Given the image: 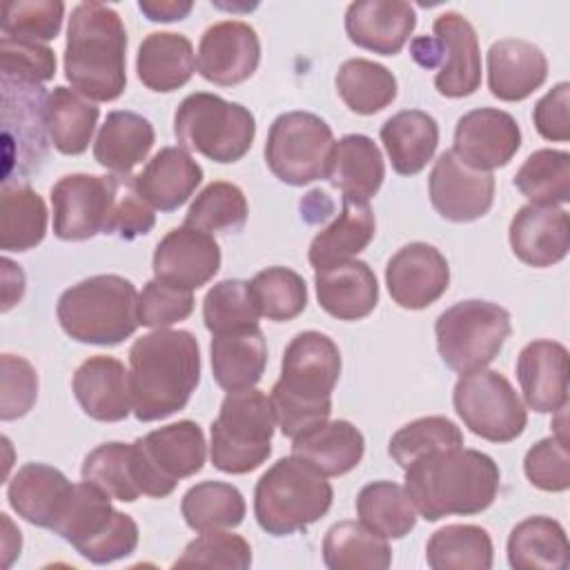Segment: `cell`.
I'll return each mask as SVG.
<instances>
[{
  "label": "cell",
  "mask_w": 570,
  "mask_h": 570,
  "mask_svg": "<svg viewBox=\"0 0 570 570\" xmlns=\"http://www.w3.org/2000/svg\"><path fill=\"white\" fill-rule=\"evenodd\" d=\"M318 305L338 321L365 318L379 303V283L363 261H343L314 276Z\"/></svg>",
  "instance_id": "27"
},
{
  "label": "cell",
  "mask_w": 570,
  "mask_h": 570,
  "mask_svg": "<svg viewBox=\"0 0 570 570\" xmlns=\"http://www.w3.org/2000/svg\"><path fill=\"white\" fill-rule=\"evenodd\" d=\"M249 294L261 316L269 321H292L307 305V285L289 267H267L249 281Z\"/></svg>",
  "instance_id": "47"
},
{
  "label": "cell",
  "mask_w": 570,
  "mask_h": 570,
  "mask_svg": "<svg viewBox=\"0 0 570 570\" xmlns=\"http://www.w3.org/2000/svg\"><path fill=\"white\" fill-rule=\"evenodd\" d=\"M73 483L53 465L27 463L22 465L7 488L9 505L38 528H53L62 508L71 497Z\"/></svg>",
  "instance_id": "28"
},
{
  "label": "cell",
  "mask_w": 570,
  "mask_h": 570,
  "mask_svg": "<svg viewBox=\"0 0 570 570\" xmlns=\"http://www.w3.org/2000/svg\"><path fill=\"white\" fill-rule=\"evenodd\" d=\"M521 147L517 120L494 107H481L456 120L452 154L476 171H492L512 160Z\"/></svg>",
  "instance_id": "16"
},
{
  "label": "cell",
  "mask_w": 570,
  "mask_h": 570,
  "mask_svg": "<svg viewBox=\"0 0 570 570\" xmlns=\"http://www.w3.org/2000/svg\"><path fill=\"white\" fill-rule=\"evenodd\" d=\"M122 176L69 174L51 187L53 234L60 240H87L109 234Z\"/></svg>",
  "instance_id": "14"
},
{
  "label": "cell",
  "mask_w": 570,
  "mask_h": 570,
  "mask_svg": "<svg viewBox=\"0 0 570 570\" xmlns=\"http://www.w3.org/2000/svg\"><path fill=\"white\" fill-rule=\"evenodd\" d=\"M459 445H463V432L454 421L445 416H423L396 430L387 452L405 470L430 452Z\"/></svg>",
  "instance_id": "49"
},
{
  "label": "cell",
  "mask_w": 570,
  "mask_h": 570,
  "mask_svg": "<svg viewBox=\"0 0 570 570\" xmlns=\"http://www.w3.org/2000/svg\"><path fill=\"white\" fill-rule=\"evenodd\" d=\"M258 316L247 281L225 278L205 294L203 321L212 334L258 325Z\"/></svg>",
  "instance_id": "50"
},
{
  "label": "cell",
  "mask_w": 570,
  "mask_h": 570,
  "mask_svg": "<svg viewBox=\"0 0 570 570\" xmlns=\"http://www.w3.org/2000/svg\"><path fill=\"white\" fill-rule=\"evenodd\" d=\"M338 376L341 352L330 336L307 330L289 341L281 363V379L269 394L283 436L294 439L330 419L332 390Z\"/></svg>",
  "instance_id": "3"
},
{
  "label": "cell",
  "mask_w": 570,
  "mask_h": 570,
  "mask_svg": "<svg viewBox=\"0 0 570 570\" xmlns=\"http://www.w3.org/2000/svg\"><path fill=\"white\" fill-rule=\"evenodd\" d=\"M47 96L42 87L20 85L2 80V120L4 131L18 129V169H29L33 163L38 165L47 149V122L45 107Z\"/></svg>",
  "instance_id": "35"
},
{
  "label": "cell",
  "mask_w": 570,
  "mask_h": 570,
  "mask_svg": "<svg viewBox=\"0 0 570 570\" xmlns=\"http://www.w3.org/2000/svg\"><path fill=\"white\" fill-rule=\"evenodd\" d=\"M441 47L434 87L445 98H465L481 85V49L474 27L456 11L441 13L432 24Z\"/></svg>",
  "instance_id": "20"
},
{
  "label": "cell",
  "mask_w": 570,
  "mask_h": 570,
  "mask_svg": "<svg viewBox=\"0 0 570 570\" xmlns=\"http://www.w3.org/2000/svg\"><path fill=\"white\" fill-rule=\"evenodd\" d=\"M151 267L156 281L194 292L218 274L220 247L212 234L183 225L156 245Z\"/></svg>",
  "instance_id": "18"
},
{
  "label": "cell",
  "mask_w": 570,
  "mask_h": 570,
  "mask_svg": "<svg viewBox=\"0 0 570 570\" xmlns=\"http://www.w3.org/2000/svg\"><path fill=\"white\" fill-rule=\"evenodd\" d=\"M131 456L140 494L163 499L180 479L203 470L207 443L198 423L178 421L136 439Z\"/></svg>",
  "instance_id": "11"
},
{
  "label": "cell",
  "mask_w": 570,
  "mask_h": 570,
  "mask_svg": "<svg viewBox=\"0 0 570 570\" xmlns=\"http://www.w3.org/2000/svg\"><path fill=\"white\" fill-rule=\"evenodd\" d=\"M274 407L256 387L227 392L218 416L212 421L209 459L225 474H247L272 454Z\"/></svg>",
  "instance_id": "7"
},
{
  "label": "cell",
  "mask_w": 570,
  "mask_h": 570,
  "mask_svg": "<svg viewBox=\"0 0 570 570\" xmlns=\"http://www.w3.org/2000/svg\"><path fill=\"white\" fill-rule=\"evenodd\" d=\"M385 285L399 307L423 309L445 294L450 267L434 245L410 243L387 261Z\"/></svg>",
  "instance_id": "19"
},
{
  "label": "cell",
  "mask_w": 570,
  "mask_h": 570,
  "mask_svg": "<svg viewBox=\"0 0 570 570\" xmlns=\"http://www.w3.org/2000/svg\"><path fill=\"white\" fill-rule=\"evenodd\" d=\"M323 561L330 570H385L392 563L387 539L361 521H338L323 539Z\"/></svg>",
  "instance_id": "39"
},
{
  "label": "cell",
  "mask_w": 570,
  "mask_h": 570,
  "mask_svg": "<svg viewBox=\"0 0 570 570\" xmlns=\"http://www.w3.org/2000/svg\"><path fill=\"white\" fill-rule=\"evenodd\" d=\"M73 396L94 421L116 423L134 412L131 383L125 365L114 356H89L71 381Z\"/></svg>",
  "instance_id": "24"
},
{
  "label": "cell",
  "mask_w": 570,
  "mask_h": 570,
  "mask_svg": "<svg viewBox=\"0 0 570 570\" xmlns=\"http://www.w3.org/2000/svg\"><path fill=\"white\" fill-rule=\"evenodd\" d=\"M501 472L492 456L472 448H445L405 468V492L425 521L470 517L488 510L499 492Z\"/></svg>",
  "instance_id": "1"
},
{
  "label": "cell",
  "mask_w": 570,
  "mask_h": 570,
  "mask_svg": "<svg viewBox=\"0 0 570 570\" xmlns=\"http://www.w3.org/2000/svg\"><path fill=\"white\" fill-rule=\"evenodd\" d=\"M548 78L546 53L521 38H503L488 49L490 94L505 102L525 100Z\"/></svg>",
  "instance_id": "25"
},
{
  "label": "cell",
  "mask_w": 570,
  "mask_h": 570,
  "mask_svg": "<svg viewBox=\"0 0 570 570\" xmlns=\"http://www.w3.org/2000/svg\"><path fill=\"white\" fill-rule=\"evenodd\" d=\"M432 207L452 223H470L485 216L494 203V176L463 165L452 151H443L428 178Z\"/></svg>",
  "instance_id": "17"
},
{
  "label": "cell",
  "mask_w": 570,
  "mask_h": 570,
  "mask_svg": "<svg viewBox=\"0 0 570 570\" xmlns=\"http://www.w3.org/2000/svg\"><path fill=\"white\" fill-rule=\"evenodd\" d=\"M332 147V127L321 116L309 111H287L269 127L265 163L278 180L303 187L325 178Z\"/></svg>",
  "instance_id": "12"
},
{
  "label": "cell",
  "mask_w": 570,
  "mask_h": 570,
  "mask_svg": "<svg viewBox=\"0 0 570 570\" xmlns=\"http://www.w3.org/2000/svg\"><path fill=\"white\" fill-rule=\"evenodd\" d=\"M154 140V125L145 116L118 109L107 114L105 122L100 125L94 142V158L111 174L127 176L147 158Z\"/></svg>",
  "instance_id": "34"
},
{
  "label": "cell",
  "mask_w": 570,
  "mask_h": 570,
  "mask_svg": "<svg viewBox=\"0 0 570 570\" xmlns=\"http://www.w3.org/2000/svg\"><path fill=\"white\" fill-rule=\"evenodd\" d=\"M452 403L463 425L492 443H510L521 436L528 412L512 383L494 370L461 374L454 385Z\"/></svg>",
  "instance_id": "13"
},
{
  "label": "cell",
  "mask_w": 570,
  "mask_h": 570,
  "mask_svg": "<svg viewBox=\"0 0 570 570\" xmlns=\"http://www.w3.org/2000/svg\"><path fill=\"white\" fill-rule=\"evenodd\" d=\"M127 31L116 9L80 2L71 9L65 42V78L94 102L120 98L127 85Z\"/></svg>",
  "instance_id": "4"
},
{
  "label": "cell",
  "mask_w": 570,
  "mask_h": 570,
  "mask_svg": "<svg viewBox=\"0 0 570 570\" xmlns=\"http://www.w3.org/2000/svg\"><path fill=\"white\" fill-rule=\"evenodd\" d=\"M196 69L194 45L174 31L149 33L136 53L138 80L158 94H169L189 82Z\"/></svg>",
  "instance_id": "33"
},
{
  "label": "cell",
  "mask_w": 570,
  "mask_h": 570,
  "mask_svg": "<svg viewBox=\"0 0 570 570\" xmlns=\"http://www.w3.org/2000/svg\"><path fill=\"white\" fill-rule=\"evenodd\" d=\"M194 312V294L160 281L145 283L138 294V321L145 327H169L178 321H185Z\"/></svg>",
  "instance_id": "55"
},
{
  "label": "cell",
  "mask_w": 570,
  "mask_h": 570,
  "mask_svg": "<svg viewBox=\"0 0 570 570\" xmlns=\"http://www.w3.org/2000/svg\"><path fill=\"white\" fill-rule=\"evenodd\" d=\"M410 53L423 69H439L441 65V47L434 36L414 38L410 45Z\"/></svg>",
  "instance_id": "60"
},
{
  "label": "cell",
  "mask_w": 570,
  "mask_h": 570,
  "mask_svg": "<svg viewBox=\"0 0 570 570\" xmlns=\"http://www.w3.org/2000/svg\"><path fill=\"white\" fill-rule=\"evenodd\" d=\"M82 479L98 485L111 499L122 503H134L140 497L131 445L120 441H109L91 450L82 461Z\"/></svg>",
  "instance_id": "48"
},
{
  "label": "cell",
  "mask_w": 570,
  "mask_h": 570,
  "mask_svg": "<svg viewBox=\"0 0 570 570\" xmlns=\"http://www.w3.org/2000/svg\"><path fill=\"white\" fill-rule=\"evenodd\" d=\"M425 559L432 570H490L494 548L481 525L452 523L430 537Z\"/></svg>",
  "instance_id": "41"
},
{
  "label": "cell",
  "mask_w": 570,
  "mask_h": 570,
  "mask_svg": "<svg viewBox=\"0 0 570 570\" xmlns=\"http://www.w3.org/2000/svg\"><path fill=\"white\" fill-rule=\"evenodd\" d=\"M0 374V419L24 416L38 399V374L33 365L16 354H2Z\"/></svg>",
  "instance_id": "56"
},
{
  "label": "cell",
  "mask_w": 570,
  "mask_h": 570,
  "mask_svg": "<svg viewBox=\"0 0 570 570\" xmlns=\"http://www.w3.org/2000/svg\"><path fill=\"white\" fill-rule=\"evenodd\" d=\"M325 178L356 200H370L383 185L385 165L381 149L370 136L347 134L334 140Z\"/></svg>",
  "instance_id": "31"
},
{
  "label": "cell",
  "mask_w": 570,
  "mask_h": 570,
  "mask_svg": "<svg viewBox=\"0 0 570 570\" xmlns=\"http://www.w3.org/2000/svg\"><path fill=\"white\" fill-rule=\"evenodd\" d=\"M365 452V439L350 421H323L292 439V454L325 476H341L354 470Z\"/></svg>",
  "instance_id": "30"
},
{
  "label": "cell",
  "mask_w": 570,
  "mask_h": 570,
  "mask_svg": "<svg viewBox=\"0 0 570 570\" xmlns=\"http://www.w3.org/2000/svg\"><path fill=\"white\" fill-rule=\"evenodd\" d=\"M0 69L2 80L42 87L56 76V53L45 42L2 38Z\"/></svg>",
  "instance_id": "53"
},
{
  "label": "cell",
  "mask_w": 570,
  "mask_h": 570,
  "mask_svg": "<svg viewBox=\"0 0 570 570\" xmlns=\"http://www.w3.org/2000/svg\"><path fill=\"white\" fill-rule=\"evenodd\" d=\"M508 561L514 570H566L570 546L563 525L552 517H528L508 537Z\"/></svg>",
  "instance_id": "37"
},
{
  "label": "cell",
  "mask_w": 570,
  "mask_h": 570,
  "mask_svg": "<svg viewBox=\"0 0 570 570\" xmlns=\"http://www.w3.org/2000/svg\"><path fill=\"white\" fill-rule=\"evenodd\" d=\"M47 234V205L29 185L4 183L0 196V247L27 252Z\"/></svg>",
  "instance_id": "40"
},
{
  "label": "cell",
  "mask_w": 570,
  "mask_h": 570,
  "mask_svg": "<svg viewBox=\"0 0 570 570\" xmlns=\"http://www.w3.org/2000/svg\"><path fill=\"white\" fill-rule=\"evenodd\" d=\"M98 107L69 87H53L47 96L45 122L53 147L65 156L87 151L98 125Z\"/></svg>",
  "instance_id": "38"
},
{
  "label": "cell",
  "mask_w": 570,
  "mask_h": 570,
  "mask_svg": "<svg viewBox=\"0 0 570 570\" xmlns=\"http://www.w3.org/2000/svg\"><path fill=\"white\" fill-rule=\"evenodd\" d=\"M180 512L185 523L196 532L236 528L245 519V499L232 483L200 481L185 492Z\"/></svg>",
  "instance_id": "44"
},
{
  "label": "cell",
  "mask_w": 570,
  "mask_h": 570,
  "mask_svg": "<svg viewBox=\"0 0 570 570\" xmlns=\"http://www.w3.org/2000/svg\"><path fill=\"white\" fill-rule=\"evenodd\" d=\"M517 379L530 410L554 414L568 405V350L566 345L537 338L517 356Z\"/></svg>",
  "instance_id": "21"
},
{
  "label": "cell",
  "mask_w": 570,
  "mask_h": 570,
  "mask_svg": "<svg viewBox=\"0 0 570 570\" xmlns=\"http://www.w3.org/2000/svg\"><path fill=\"white\" fill-rule=\"evenodd\" d=\"M570 85L563 80L554 85L537 105L532 111V120L537 131L546 140L566 142L570 138Z\"/></svg>",
  "instance_id": "58"
},
{
  "label": "cell",
  "mask_w": 570,
  "mask_h": 570,
  "mask_svg": "<svg viewBox=\"0 0 570 570\" xmlns=\"http://www.w3.org/2000/svg\"><path fill=\"white\" fill-rule=\"evenodd\" d=\"M56 316L67 336L89 345H118L129 338L138 321V292L118 274L89 276L65 289Z\"/></svg>",
  "instance_id": "5"
},
{
  "label": "cell",
  "mask_w": 570,
  "mask_h": 570,
  "mask_svg": "<svg viewBox=\"0 0 570 570\" xmlns=\"http://www.w3.org/2000/svg\"><path fill=\"white\" fill-rule=\"evenodd\" d=\"M381 142L392 169L401 176H414L436 151L439 125L428 111L403 109L383 122Z\"/></svg>",
  "instance_id": "36"
},
{
  "label": "cell",
  "mask_w": 570,
  "mask_h": 570,
  "mask_svg": "<svg viewBox=\"0 0 570 570\" xmlns=\"http://www.w3.org/2000/svg\"><path fill=\"white\" fill-rule=\"evenodd\" d=\"M514 187L530 205H563L570 200V154L537 149L514 174Z\"/></svg>",
  "instance_id": "45"
},
{
  "label": "cell",
  "mask_w": 570,
  "mask_h": 570,
  "mask_svg": "<svg viewBox=\"0 0 570 570\" xmlns=\"http://www.w3.org/2000/svg\"><path fill=\"white\" fill-rule=\"evenodd\" d=\"M138 9L151 20V22H176L189 16L194 9V2L189 0H140Z\"/></svg>",
  "instance_id": "59"
},
{
  "label": "cell",
  "mask_w": 570,
  "mask_h": 570,
  "mask_svg": "<svg viewBox=\"0 0 570 570\" xmlns=\"http://www.w3.org/2000/svg\"><path fill=\"white\" fill-rule=\"evenodd\" d=\"M174 136L187 151H196L214 163H236L254 142L256 120L240 102L196 91L178 105Z\"/></svg>",
  "instance_id": "9"
},
{
  "label": "cell",
  "mask_w": 570,
  "mask_h": 570,
  "mask_svg": "<svg viewBox=\"0 0 570 570\" xmlns=\"http://www.w3.org/2000/svg\"><path fill=\"white\" fill-rule=\"evenodd\" d=\"M214 381L227 390L254 387L267 365V343L258 325L214 334L209 345Z\"/></svg>",
  "instance_id": "29"
},
{
  "label": "cell",
  "mask_w": 570,
  "mask_h": 570,
  "mask_svg": "<svg viewBox=\"0 0 570 570\" xmlns=\"http://www.w3.org/2000/svg\"><path fill=\"white\" fill-rule=\"evenodd\" d=\"M334 490L325 474L298 456L278 459L256 483L254 517L274 537L305 530L327 514Z\"/></svg>",
  "instance_id": "6"
},
{
  "label": "cell",
  "mask_w": 570,
  "mask_h": 570,
  "mask_svg": "<svg viewBox=\"0 0 570 570\" xmlns=\"http://www.w3.org/2000/svg\"><path fill=\"white\" fill-rule=\"evenodd\" d=\"M358 521L383 539H403L416 525V510L403 485L372 481L356 497Z\"/></svg>",
  "instance_id": "42"
},
{
  "label": "cell",
  "mask_w": 570,
  "mask_h": 570,
  "mask_svg": "<svg viewBox=\"0 0 570 570\" xmlns=\"http://www.w3.org/2000/svg\"><path fill=\"white\" fill-rule=\"evenodd\" d=\"M376 220L367 200L343 196L341 214L309 243V265L318 272L343 261H352L374 238Z\"/></svg>",
  "instance_id": "32"
},
{
  "label": "cell",
  "mask_w": 570,
  "mask_h": 570,
  "mask_svg": "<svg viewBox=\"0 0 570 570\" xmlns=\"http://www.w3.org/2000/svg\"><path fill=\"white\" fill-rule=\"evenodd\" d=\"M514 256L532 267H550L570 249V218L557 205H523L510 223Z\"/></svg>",
  "instance_id": "22"
},
{
  "label": "cell",
  "mask_w": 570,
  "mask_h": 570,
  "mask_svg": "<svg viewBox=\"0 0 570 570\" xmlns=\"http://www.w3.org/2000/svg\"><path fill=\"white\" fill-rule=\"evenodd\" d=\"M416 27V11L403 0H358L345 11L347 38L381 56L399 53Z\"/></svg>",
  "instance_id": "23"
},
{
  "label": "cell",
  "mask_w": 570,
  "mask_h": 570,
  "mask_svg": "<svg viewBox=\"0 0 570 570\" xmlns=\"http://www.w3.org/2000/svg\"><path fill=\"white\" fill-rule=\"evenodd\" d=\"M62 18L60 0H9L2 4V38L49 42L60 33Z\"/></svg>",
  "instance_id": "51"
},
{
  "label": "cell",
  "mask_w": 570,
  "mask_h": 570,
  "mask_svg": "<svg viewBox=\"0 0 570 570\" xmlns=\"http://www.w3.org/2000/svg\"><path fill=\"white\" fill-rule=\"evenodd\" d=\"M336 91L350 111L372 116L396 98V78L374 60L350 58L338 67Z\"/></svg>",
  "instance_id": "43"
},
{
  "label": "cell",
  "mask_w": 570,
  "mask_h": 570,
  "mask_svg": "<svg viewBox=\"0 0 570 570\" xmlns=\"http://www.w3.org/2000/svg\"><path fill=\"white\" fill-rule=\"evenodd\" d=\"M261 62V40L247 22L220 20L205 29L198 42L196 69L218 87H234L254 76Z\"/></svg>",
  "instance_id": "15"
},
{
  "label": "cell",
  "mask_w": 570,
  "mask_h": 570,
  "mask_svg": "<svg viewBox=\"0 0 570 570\" xmlns=\"http://www.w3.org/2000/svg\"><path fill=\"white\" fill-rule=\"evenodd\" d=\"M512 332L505 307L490 301H459L434 323L436 347L445 365L459 374L483 370L501 352Z\"/></svg>",
  "instance_id": "10"
},
{
  "label": "cell",
  "mask_w": 570,
  "mask_h": 570,
  "mask_svg": "<svg viewBox=\"0 0 570 570\" xmlns=\"http://www.w3.org/2000/svg\"><path fill=\"white\" fill-rule=\"evenodd\" d=\"M2 312H7L24 294V274H18V278L11 281V267L7 258H2Z\"/></svg>",
  "instance_id": "61"
},
{
  "label": "cell",
  "mask_w": 570,
  "mask_h": 570,
  "mask_svg": "<svg viewBox=\"0 0 570 570\" xmlns=\"http://www.w3.org/2000/svg\"><path fill=\"white\" fill-rule=\"evenodd\" d=\"M528 481L543 492H566L570 488V452L568 441L546 436L537 441L523 459Z\"/></svg>",
  "instance_id": "54"
},
{
  "label": "cell",
  "mask_w": 570,
  "mask_h": 570,
  "mask_svg": "<svg viewBox=\"0 0 570 570\" xmlns=\"http://www.w3.org/2000/svg\"><path fill=\"white\" fill-rule=\"evenodd\" d=\"M203 183V167L183 147H163L134 176L138 196L154 209L176 212Z\"/></svg>",
  "instance_id": "26"
},
{
  "label": "cell",
  "mask_w": 570,
  "mask_h": 570,
  "mask_svg": "<svg viewBox=\"0 0 570 570\" xmlns=\"http://www.w3.org/2000/svg\"><path fill=\"white\" fill-rule=\"evenodd\" d=\"M247 198L234 183H209L189 205L185 225L212 232H240L247 223Z\"/></svg>",
  "instance_id": "46"
},
{
  "label": "cell",
  "mask_w": 570,
  "mask_h": 570,
  "mask_svg": "<svg viewBox=\"0 0 570 570\" xmlns=\"http://www.w3.org/2000/svg\"><path fill=\"white\" fill-rule=\"evenodd\" d=\"M51 530L96 566L129 557L138 546L136 521L114 510L111 497L85 479L73 483L71 497Z\"/></svg>",
  "instance_id": "8"
},
{
  "label": "cell",
  "mask_w": 570,
  "mask_h": 570,
  "mask_svg": "<svg viewBox=\"0 0 570 570\" xmlns=\"http://www.w3.org/2000/svg\"><path fill=\"white\" fill-rule=\"evenodd\" d=\"M156 225L154 207H149L134 187V176H122L118 200L114 207L109 234H118L125 240H131L136 236H145Z\"/></svg>",
  "instance_id": "57"
},
{
  "label": "cell",
  "mask_w": 570,
  "mask_h": 570,
  "mask_svg": "<svg viewBox=\"0 0 570 570\" xmlns=\"http://www.w3.org/2000/svg\"><path fill=\"white\" fill-rule=\"evenodd\" d=\"M252 566V548L245 537L207 530L189 541L183 554L174 561V568H225V570H245Z\"/></svg>",
  "instance_id": "52"
},
{
  "label": "cell",
  "mask_w": 570,
  "mask_h": 570,
  "mask_svg": "<svg viewBox=\"0 0 570 570\" xmlns=\"http://www.w3.org/2000/svg\"><path fill=\"white\" fill-rule=\"evenodd\" d=\"M200 381V347L187 330H154L129 350V383L138 421L180 412Z\"/></svg>",
  "instance_id": "2"
}]
</instances>
